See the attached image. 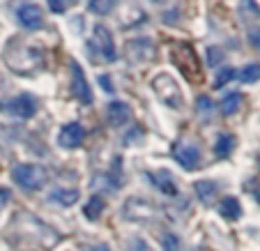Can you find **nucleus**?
Wrapping results in <instances>:
<instances>
[{
  "instance_id": "obj_2",
  "label": "nucleus",
  "mask_w": 260,
  "mask_h": 251,
  "mask_svg": "<svg viewBox=\"0 0 260 251\" xmlns=\"http://www.w3.org/2000/svg\"><path fill=\"white\" fill-rule=\"evenodd\" d=\"M173 53V62L180 67L182 74H187L191 81H198L201 79V60L196 58V53H193V49L189 44H184V42H175L171 49Z\"/></svg>"
},
{
  "instance_id": "obj_23",
  "label": "nucleus",
  "mask_w": 260,
  "mask_h": 251,
  "mask_svg": "<svg viewBox=\"0 0 260 251\" xmlns=\"http://www.w3.org/2000/svg\"><path fill=\"white\" fill-rule=\"evenodd\" d=\"M235 74H237V72H235V69H233V67L221 69L219 74H216V79H214V88H221V85H226L228 81H231Z\"/></svg>"
},
{
  "instance_id": "obj_16",
  "label": "nucleus",
  "mask_w": 260,
  "mask_h": 251,
  "mask_svg": "<svg viewBox=\"0 0 260 251\" xmlns=\"http://www.w3.org/2000/svg\"><path fill=\"white\" fill-rule=\"evenodd\" d=\"M233 150H235V136H233V134H221L214 145L216 157H231Z\"/></svg>"
},
{
  "instance_id": "obj_9",
  "label": "nucleus",
  "mask_w": 260,
  "mask_h": 251,
  "mask_svg": "<svg viewBox=\"0 0 260 251\" xmlns=\"http://www.w3.org/2000/svg\"><path fill=\"white\" fill-rule=\"evenodd\" d=\"M7 111L16 118H32L37 113V99L30 92H21L19 97H14L10 104H7Z\"/></svg>"
},
{
  "instance_id": "obj_5",
  "label": "nucleus",
  "mask_w": 260,
  "mask_h": 251,
  "mask_svg": "<svg viewBox=\"0 0 260 251\" xmlns=\"http://www.w3.org/2000/svg\"><path fill=\"white\" fill-rule=\"evenodd\" d=\"M122 214L124 219H132V222H150V219L157 217V207L145 198H127Z\"/></svg>"
},
{
  "instance_id": "obj_31",
  "label": "nucleus",
  "mask_w": 260,
  "mask_h": 251,
  "mask_svg": "<svg viewBox=\"0 0 260 251\" xmlns=\"http://www.w3.org/2000/svg\"><path fill=\"white\" fill-rule=\"evenodd\" d=\"M7 196H10L7 192H0V207H3V203H5V198H7Z\"/></svg>"
},
{
  "instance_id": "obj_22",
  "label": "nucleus",
  "mask_w": 260,
  "mask_h": 251,
  "mask_svg": "<svg viewBox=\"0 0 260 251\" xmlns=\"http://www.w3.org/2000/svg\"><path fill=\"white\" fill-rule=\"evenodd\" d=\"M196 109H198V113L210 115L212 111H214V102H212L210 97H205V95H201V97L196 99Z\"/></svg>"
},
{
  "instance_id": "obj_4",
  "label": "nucleus",
  "mask_w": 260,
  "mask_h": 251,
  "mask_svg": "<svg viewBox=\"0 0 260 251\" xmlns=\"http://www.w3.org/2000/svg\"><path fill=\"white\" fill-rule=\"evenodd\" d=\"M92 42H94V51L99 53V58L104 62H115L118 53H115V42H113V33L106 28L104 23H97L92 30Z\"/></svg>"
},
{
  "instance_id": "obj_13",
  "label": "nucleus",
  "mask_w": 260,
  "mask_h": 251,
  "mask_svg": "<svg viewBox=\"0 0 260 251\" xmlns=\"http://www.w3.org/2000/svg\"><path fill=\"white\" fill-rule=\"evenodd\" d=\"M49 198L53 203H58V205H62V207H72V205L79 203L81 192L79 189H74V187H58L49 194Z\"/></svg>"
},
{
  "instance_id": "obj_30",
  "label": "nucleus",
  "mask_w": 260,
  "mask_h": 251,
  "mask_svg": "<svg viewBox=\"0 0 260 251\" xmlns=\"http://www.w3.org/2000/svg\"><path fill=\"white\" fill-rule=\"evenodd\" d=\"M88 251H111V249H108L106 244H94V246H90Z\"/></svg>"
},
{
  "instance_id": "obj_15",
  "label": "nucleus",
  "mask_w": 260,
  "mask_h": 251,
  "mask_svg": "<svg viewBox=\"0 0 260 251\" xmlns=\"http://www.w3.org/2000/svg\"><path fill=\"white\" fill-rule=\"evenodd\" d=\"M219 212H221V217L228 219V222H237V219L242 217V205H240V201H237V198L228 196V198H223V201H221Z\"/></svg>"
},
{
  "instance_id": "obj_26",
  "label": "nucleus",
  "mask_w": 260,
  "mask_h": 251,
  "mask_svg": "<svg viewBox=\"0 0 260 251\" xmlns=\"http://www.w3.org/2000/svg\"><path fill=\"white\" fill-rule=\"evenodd\" d=\"M49 10L53 12V14H62V12L67 10V3H64V0H49Z\"/></svg>"
},
{
  "instance_id": "obj_25",
  "label": "nucleus",
  "mask_w": 260,
  "mask_h": 251,
  "mask_svg": "<svg viewBox=\"0 0 260 251\" xmlns=\"http://www.w3.org/2000/svg\"><path fill=\"white\" fill-rule=\"evenodd\" d=\"M127 251H152V249L147 246V242H143L141 237H136V240L129 242V249Z\"/></svg>"
},
{
  "instance_id": "obj_7",
  "label": "nucleus",
  "mask_w": 260,
  "mask_h": 251,
  "mask_svg": "<svg viewBox=\"0 0 260 251\" xmlns=\"http://www.w3.org/2000/svg\"><path fill=\"white\" fill-rule=\"evenodd\" d=\"M72 85H74V95L81 104H92V90H90V83L83 74V67H81L76 60L72 62Z\"/></svg>"
},
{
  "instance_id": "obj_6",
  "label": "nucleus",
  "mask_w": 260,
  "mask_h": 251,
  "mask_svg": "<svg viewBox=\"0 0 260 251\" xmlns=\"http://www.w3.org/2000/svg\"><path fill=\"white\" fill-rule=\"evenodd\" d=\"M124 53H127V60L134 65H143V62H150V60L154 58V42L147 40V37H138V40H132L127 44V49H124Z\"/></svg>"
},
{
  "instance_id": "obj_19",
  "label": "nucleus",
  "mask_w": 260,
  "mask_h": 251,
  "mask_svg": "<svg viewBox=\"0 0 260 251\" xmlns=\"http://www.w3.org/2000/svg\"><path fill=\"white\" fill-rule=\"evenodd\" d=\"M115 3H118V0H90L88 10L92 12V14H97V16H106V14L113 12Z\"/></svg>"
},
{
  "instance_id": "obj_21",
  "label": "nucleus",
  "mask_w": 260,
  "mask_h": 251,
  "mask_svg": "<svg viewBox=\"0 0 260 251\" xmlns=\"http://www.w3.org/2000/svg\"><path fill=\"white\" fill-rule=\"evenodd\" d=\"M240 79L244 81V83H255V81L260 79V65H246L240 72Z\"/></svg>"
},
{
  "instance_id": "obj_8",
  "label": "nucleus",
  "mask_w": 260,
  "mask_h": 251,
  "mask_svg": "<svg viewBox=\"0 0 260 251\" xmlns=\"http://www.w3.org/2000/svg\"><path fill=\"white\" fill-rule=\"evenodd\" d=\"M83 138H85V129L79 122H67L58 132V145L64 150H74L83 143Z\"/></svg>"
},
{
  "instance_id": "obj_27",
  "label": "nucleus",
  "mask_w": 260,
  "mask_h": 251,
  "mask_svg": "<svg viewBox=\"0 0 260 251\" xmlns=\"http://www.w3.org/2000/svg\"><path fill=\"white\" fill-rule=\"evenodd\" d=\"M249 40H251V44L255 46V49L260 51V28L258 30H251V35H249Z\"/></svg>"
},
{
  "instance_id": "obj_29",
  "label": "nucleus",
  "mask_w": 260,
  "mask_h": 251,
  "mask_svg": "<svg viewBox=\"0 0 260 251\" xmlns=\"http://www.w3.org/2000/svg\"><path fill=\"white\" fill-rule=\"evenodd\" d=\"M99 83L104 85V90H106V92H113V85H111V81H108V74L99 76Z\"/></svg>"
},
{
  "instance_id": "obj_3",
  "label": "nucleus",
  "mask_w": 260,
  "mask_h": 251,
  "mask_svg": "<svg viewBox=\"0 0 260 251\" xmlns=\"http://www.w3.org/2000/svg\"><path fill=\"white\" fill-rule=\"evenodd\" d=\"M152 90L168 109H180L182 106V90H180V83L173 76L157 74L152 79Z\"/></svg>"
},
{
  "instance_id": "obj_28",
  "label": "nucleus",
  "mask_w": 260,
  "mask_h": 251,
  "mask_svg": "<svg viewBox=\"0 0 260 251\" xmlns=\"http://www.w3.org/2000/svg\"><path fill=\"white\" fill-rule=\"evenodd\" d=\"M207 55H210V58H207V62H210V65H216V62H219L221 51H219V49H210V51H207Z\"/></svg>"
},
{
  "instance_id": "obj_20",
  "label": "nucleus",
  "mask_w": 260,
  "mask_h": 251,
  "mask_svg": "<svg viewBox=\"0 0 260 251\" xmlns=\"http://www.w3.org/2000/svg\"><path fill=\"white\" fill-rule=\"evenodd\" d=\"M85 217L90 219V222H94V219L102 217V212H104V198L102 196H92L88 201V205H85Z\"/></svg>"
},
{
  "instance_id": "obj_12",
  "label": "nucleus",
  "mask_w": 260,
  "mask_h": 251,
  "mask_svg": "<svg viewBox=\"0 0 260 251\" xmlns=\"http://www.w3.org/2000/svg\"><path fill=\"white\" fill-rule=\"evenodd\" d=\"M147 177L154 182V187H159L164 194H168V196H175L177 194V187H175V180H173V175L166 171V168H157V171H150L147 173Z\"/></svg>"
},
{
  "instance_id": "obj_24",
  "label": "nucleus",
  "mask_w": 260,
  "mask_h": 251,
  "mask_svg": "<svg viewBox=\"0 0 260 251\" xmlns=\"http://www.w3.org/2000/svg\"><path fill=\"white\" fill-rule=\"evenodd\" d=\"M164 251H180V240H177V235H173V233L164 235Z\"/></svg>"
},
{
  "instance_id": "obj_1",
  "label": "nucleus",
  "mask_w": 260,
  "mask_h": 251,
  "mask_svg": "<svg viewBox=\"0 0 260 251\" xmlns=\"http://www.w3.org/2000/svg\"><path fill=\"white\" fill-rule=\"evenodd\" d=\"M12 180L25 192H35L44 187L49 175H46V168L40 164H16L12 168Z\"/></svg>"
},
{
  "instance_id": "obj_17",
  "label": "nucleus",
  "mask_w": 260,
  "mask_h": 251,
  "mask_svg": "<svg viewBox=\"0 0 260 251\" xmlns=\"http://www.w3.org/2000/svg\"><path fill=\"white\" fill-rule=\"evenodd\" d=\"M196 187V194H198V198H201L203 203H212L214 201V196H216V184L212 182V180H201V182H196L193 184Z\"/></svg>"
},
{
  "instance_id": "obj_18",
  "label": "nucleus",
  "mask_w": 260,
  "mask_h": 251,
  "mask_svg": "<svg viewBox=\"0 0 260 251\" xmlns=\"http://www.w3.org/2000/svg\"><path fill=\"white\" fill-rule=\"evenodd\" d=\"M240 106H242V95L240 92H228L226 97H223V102H221V111H223V115L237 113Z\"/></svg>"
},
{
  "instance_id": "obj_10",
  "label": "nucleus",
  "mask_w": 260,
  "mask_h": 251,
  "mask_svg": "<svg viewBox=\"0 0 260 251\" xmlns=\"http://www.w3.org/2000/svg\"><path fill=\"white\" fill-rule=\"evenodd\" d=\"M173 157L177 159L180 166L187 168V171H196L198 164H201V152H198V148L191 145V143H180V145H175Z\"/></svg>"
},
{
  "instance_id": "obj_14",
  "label": "nucleus",
  "mask_w": 260,
  "mask_h": 251,
  "mask_svg": "<svg viewBox=\"0 0 260 251\" xmlns=\"http://www.w3.org/2000/svg\"><path fill=\"white\" fill-rule=\"evenodd\" d=\"M106 111H108V120H111V124H113V127L124 124L129 120V115H132V111H129V106L124 102H111Z\"/></svg>"
},
{
  "instance_id": "obj_11",
  "label": "nucleus",
  "mask_w": 260,
  "mask_h": 251,
  "mask_svg": "<svg viewBox=\"0 0 260 251\" xmlns=\"http://www.w3.org/2000/svg\"><path fill=\"white\" fill-rule=\"evenodd\" d=\"M16 19H19V23L28 30L42 28V23H44V14H42V10L37 5H32V3L21 5L19 10H16Z\"/></svg>"
}]
</instances>
